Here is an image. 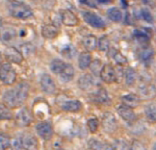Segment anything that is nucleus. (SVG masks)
Returning <instances> with one entry per match:
<instances>
[{"label": "nucleus", "mask_w": 156, "mask_h": 150, "mask_svg": "<svg viewBox=\"0 0 156 150\" xmlns=\"http://www.w3.org/2000/svg\"><path fill=\"white\" fill-rule=\"evenodd\" d=\"M29 94V84L21 81L14 88L7 90L2 95V103L9 109H16L25 102Z\"/></svg>", "instance_id": "f257e3e1"}, {"label": "nucleus", "mask_w": 156, "mask_h": 150, "mask_svg": "<svg viewBox=\"0 0 156 150\" xmlns=\"http://www.w3.org/2000/svg\"><path fill=\"white\" fill-rule=\"evenodd\" d=\"M9 12L14 18L16 19H29L32 17V9L24 2L15 1L9 4Z\"/></svg>", "instance_id": "f03ea898"}, {"label": "nucleus", "mask_w": 156, "mask_h": 150, "mask_svg": "<svg viewBox=\"0 0 156 150\" xmlns=\"http://www.w3.org/2000/svg\"><path fill=\"white\" fill-rule=\"evenodd\" d=\"M55 101H56L57 105L65 112H79L82 107V104L79 100L74 99V98H69L66 95H58V96L56 97Z\"/></svg>", "instance_id": "7ed1b4c3"}, {"label": "nucleus", "mask_w": 156, "mask_h": 150, "mask_svg": "<svg viewBox=\"0 0 156 150\" xmlns=\"http://www.w3.org/2000/svg\"><path fill=\"white\" fill-rule=\"evenodd\" d=\"M17 78V73L14 68L9 62H2L1 64V82L3 84L9 86L15 84Z\"/></svg>", "instance_id": "20e7f679"}, {"label": "nucleus", "mask_w": 156, "mask_h": 150, "mask_svg": "<svg viewBox=\"0 0 156 150\" xmlns=\"http://www.w3.org/2000/svg\"><path fill=\"white\" fill-rule=\"evenodd\" d=\"M101 126L103 130L107 134H114L118 129V122L112 112H106L103 114L101 120Z\"/></svg>", "instance_id": "39448f33"}, {"label": "nucleus", "mask_w": 156, "mask_h": 150, "mask_svg": "<svg viewBox=\"0 0 156 150\" xmlns=\"http://www.w3.org/2000/svg\"><path fill=\"white\" fill-rule=\"evenodd\" d=\"M34 116L27 107H22L15 116V122L19 127H26L31 124Z\"/></svg>", "instance_id": "423d86ee"}, {"label": "nucleus", "mask_w": 156, "mask_h": 150, "mask_svg": "<svg viewBox=\"0 0 156 150\" xmlns=\"http://www.w3.org/2000/svg\"><path fill=\"white\" fill-rule=\"evenodd\" d=\"M36 131L41 139L45 140H50L53 136V128H52V125L51 123L47 121H42V122H39L37 125H36Z\"/></svg>", "instance_id": "0eeeda50"}, {"label": "nucleus", "mask_w": 156, "mask_h": 150, "mask_svg": "<svg viewBox=\"0 0 156 150\" xmlns=\"http://www.w3.org/2000/svg\"><path fill=\"white\" fill-rule=\"evenodd\" d=\"M82 17H83L84 21L92 27H95V28H104L105 27V22L103 21V19L95 12H83Z\"/></svg>", "instance_id": "6e6552de"}, {"label": "nucleus", "mask_w": 156, "mask_h": 150, "mask_svg": "<svg viewBox=\"0 0 156 150\" xmlns=\"http://www.w3.org/2000/svg\"><path fill=\"white\" fill-rule=\"evenodd\" d=\"M40 86H41L42 91L44 92V93L48 94V95L54 94L55 91H56L55 82L49 74L45 73V74L42 75L41 79H40Z\"/></svg>", "instance_id": "1a4fd4ad"}, {"label": "nucleus", "mask_w": 156, "mask_h": 150, "mask_svg": "<svg viewBox=\"0 0 156 150\" xmlns=\"http://www.w3.org/2000/svg\"><path fill=\"white\" fill-rule=\"evenodd\" d=\"M93 102L97 104H101V105H108L110 103V98L108 96L107 91L102 87H99L94 93L90 96Z\"/></svg>", "instance_id": "9d476101"}, {"label": "nucleus", "mask_w": 156, "mask_h": 150, "mask_svg": "<svg viewBox=\"0 0 156 150\" xmlns=\"http://www.w3.org/2000/svg\"><path fill=\"white\" fill-rule=\"evenodd\" d=\"M100 77L104 82L106 84H112L118 80L117 76V70L114 68V66H112L110 64H105L103 66V69L100 74Z\"/></svg>", "instance_id": "9b49d317"}, {"label": "nucleus", "mask_w": 156, "mask_h": 150, "mask_svg": "<svg viewBox=\"0 0 156 150\" xmlns=\"http://www.w3.org/2000/svg\"><path fill=\"white\" fill-rule=\"evenodd\" d=\"M117 112L121 118L127 123H132L136 119V116H135V112H133V109L131 107L125 105V104H121V105L118 106Z\"/></svg>", "instance_id": "f8f14e48"}, {"label": "nucleus", "mask_w": 156, "mask_h": 150, "mask_svg": "<svg viewBox=\"0 0 156 150\" xmlns=\"http://www.w3.org/2000/svg\"><path fill=\"white\" fill-rule=\"evenodd\" d=\"M4 56L9 62H14V64H21L23 61V54L22 52L15 47H7L4 51Z\"/></svg>", "instance_id": "ddd939ff"}, {"label": "nucleus", "mask_w": 156, "mask_h": 150, "mask_svg": "<svg viewBox=\"0 0 156 150\" xmlns=\"http://www.w3.org/2000/svg\"><path fill=\"white\" fill-rule=\"evenodd\" d=\"M60 20H62V24L66 25V26L73 27V26H76L78 24L77 16L72 11H69V9H65V11L62 12V14H60Z\"/></svg>", "instance_id": "4468645a"}, {"label": "nucleus", "mask_w": 156, "mask_h": 150, "mask_svg": "<svg viewBox=\"0 0 156 150\" xmlns=\"http://www.w3.org/2000/svg\"><path fill=\"white\" fill-rule=\"evenodd\" d=\"M78 88L81 89L82 91H90L93 87L95 86L94 84V77L90 74H83L78 78L77 81Z\"/></svg>", "instance_id": "2eb2a0df"}, {"label": "nucleus", "mask_w": 156, "mask_h": 150, "mask_svg": "<svg viewBox=\"0 0 156 150\" xmlns=\"http://www.w3.org/2000/svg\"><path fill=\"white\" fill-rule=\"evenodd\" d=\"M17 31L12 27H4L1 30V43L4 45H9L16 40Z\"/></svg>", "instance_id": "dca6fc26"}, {"label": "nucleus", "mask_w": 156, "mask_h": 150, "mask_svg": "<svg viewBox=\"0 0 156 150\" xmlns=\"http://www.w3.org/2000/svg\"><path fill=\"white\" fill-rule=\"evenodd\" d=\"M22 143L24 150H37V140L31 134H24L22 136Z\"/></svg>", "instance_id": "f3484780"}, {"label": "nucleus", "mask_w": 156, "mask_h": 150, "mask_svg": "<svg viewBox=\"0 0 156 150\" xmlns=\"http://www.w3.org/2000/svg\"><path fill=\"white\" fill-rule=\"evenodd\" d=\"M58 32H59L58 27L54 24L49 23L42 26V34L46 39H54V38L57 37Z\"/></svg>", "instance_id": "a211bd4d"}, {"label": "nucleus", "mask_w": 156, "mask_h": 150, "mask_svg": "<svg viewBox=\"0 0 156 150\" xmlns=\"http://www.w3.org/2000/svg\"><path fill=\"white\" fill-rule=\"evenodd\" d=\"M92 62H93V57L90 52L84 51L79 54V57H78V66H79V68L81 70L90 68Z\"/></svg>", "instance_id": "6ab92c4d"}, {"label": "nucleus", "mask_w": 156, "mask_h": 150, "mask_svg": "<svg viewBox=\"0 0 156 150\" xmlns=\"http://www.w3.org/2000/svg\"><path fill=\"white\" fill-rule=\"evenodd\" d=\"M121 100H122L123 104L131 107V109L137 106L140 102V98L138 97V95L134 94V93H129L127 95H124V96H122Z\"/></svg>", "instance_id": "aec40b11"}, {"label": "nucleus", "mask_w": 156, "mask_h": 150, "mask_svg": "<svg viewBox=\"0 0 156 150\" xmlns=\"http://www.w3.org/2000/svg\"><path fill=\"white\" fill-rule=\"evenodd\" d=\"M82 45H83V47L87 49V52L94 51L98 47V40H97V38L95 36H93V34H87V36H84L83 39H82Z\"/></svg>", "instance_id": "412c9836"}, {"label": "nucleus", "mask_w": 156, "mask_h": 150, "mask_svg": "<svg viewBox=\"0 0 156 150\" xmlns=\"http://www.w3.org/2000/svg\"><path fill=\"white\" fill-rule=\"evenodd\" d=\"M74 74H75V71H74V68L71 64H66V67L62 70V72L59 74V78L60 80H62L64 82H69L73 80L74 78Z\"/></svg>", "instance_id": "4be33fe9"}, {"label": "nucleus", "mask_w": 156, "mask_h": 150, "mask_svg": "<svg viewBox=\"0 0 156 150\" xmlns=\"http://www.w3.org/2000/svg\"><path fill=\"white\" fill-rule=\"evenodd\" d=\"M108 56H109L110 59L112 57V59H115V62L119 65H125L127 62L126 56L123 55L119 50H117L115 48H114V47H110V49L108 50Z\"/></svg>", "instance_id": "5701e85b"}, {"label": "nucleus", "mask_w": 156, "mask_h": 150, "mask_svg": "<svg viewBox=\"0 0 156 150\" xmlns=\"http://www.w3.org/2000/svg\"><path fill=\"white\" fill-rule=\"evenodd\" d=\"M107 17L109 20H112V22L119 23L123 20V12L119 9V7H110L107 9Z\"/></svg>", "instance_id": "b1692460"}, {"label": "nucleus", "mask_w": 156, "mask_h": 150, "mask_svg": "<svg viewBox=\"0 0 156 150\" xmlns=\"http://www.w3.org/2000/svg\"><path fill=\"white\" fill-rule=\"evenodd\" d=\"M154 56V49L151 48L150 46H145L138 52V57L142 62H149L152 59V57Z\"/></svg>", "instance_id": "393cba45"}, {"label": "nucleus", "mask_w": 156, "mask_h": 150, "mask_svg": "<svg viewBox=\"0 0 156 150\" xmlns=\"http://www.w3.org/2000/svg\"><path fill=\"white\" fill-rule=\"evenodd\" d=\"M145 116L148 122L156 123V103H149L145 107Z\"/></svg>", "instance_id": "a878e982"}, {"label": "nucleus", "mask_w": 156, "mask_h": 150, "mask_svg": "<svg viewBox=\"0 0 156 150\" xmlns=\"http://www.w3.org/2000/svg\"><path fill=\"white\" fill-rule=\"evenodd\" d=\"M136 72L133 68H130L128 67L124 70V78H125V82H126L127 86H133L136 81Z\"/></svg>", "instance_id": "bb28decb"}, {"label": "nucleus", "mask_w": 156, "mask_h": 150, "mask_svg": "<svg viewBox=\"0 0 156 150\" xmlns=\"http://www.w3.org/2000/svg\"><path fill=\"white\" fill-rule=\"evenodd\" d=\"M65 67H66V62L58 59H52L51 62H50V70H51V72H53L54 74L59 75L62 72Z\"/></svg>", "instance_id": "cd10ccee"}, {"label": "nucleus", "mask_w": 156, "mask_h": 150, "mask_svg": "<svg viewBox=\"0 0 156 150\" xmlns=\"http://www.w3.org/2000/svg\"><path fill=\"white\" fill-rule=\"evenodd\" d=\"M103 66L104 65L102 64L101 61H99V59H95V61H93L92 65H90V71H92V73L95 75V76H100V74H101V71L103 69Z\"/></svg>", "instance_id": "c85d7f7f"}, {"label": "nucleus", "mask_w": 156, "mask_h": 150, "mask_svg": "<svg viewBox=\"0 0 156 150\" xmlns=\"http://www.w3.org/2000/svg\"><path fill=\"white\" fill-rule=\"evenodd\" d=\"M98 48L100 51H108L110 49V41L106 36H103L98 40Z\"/></svg>", "instance_id": "c756f323"}, {"label": "nucleus", "mask_w": 156, "mask_h": 150, "mask_svg": "<svg viewBox=\"0 0 156 150\" xmlns=\"http://www.w3.org/2000/svg\"><path fill=\"white\" fill-rule=\"evenodd\" d=\"M134 38L140 42H148L150 39V34L145 29H136L134 30Z\"/></svg>", "instance_id": "7c9ffc66"}, {"label": "nucleus", "mask_w": 156, "mask_h": 150, "mask_svg": "<svg viewBox=\"0 0 156 150\" xmlns=\"http://www.w3.org/2000/svg\"><path fill=\"white\" fill-rule=\"evenodd\" d=\"M12 146V140L9 137H7L5 134H0V149L6 150Z\"/></svg>", "instance_id": "2f4dec72"}, {"label": "nucleus", "mask_w": 156, "mask_h": 150, "mask_svg": "<svg viewBox=\"0 0 156 150\" xmlns=\"http://www.w3.org/2000/svg\"><path fill=\"white\" fill-rule=\"evenodd\" d=\"M114 148L115 150H132L131 145H128L126 141L121 140V139H118L115 141Z\"/></svg>", "instance_id": "473e14b6"}, {"label": "nucleus", "mask_w": 156, "mask_h": 150, "mask_svg": "<svg viewBox=\"0 0 156 150\" xmlns=\"http://www.w3.org/2000/svg\"><path fill=\"white\" fill-rule=\"evenodd\" d=\"M0 117L2 120H9L12 119V112L11 111V109H9L7 106L4 105L3 103L0 106Z\"/></svg>", "instance_id": "72a5a7b5"}, {"label": "nucleus", "mask_w": 156, "mask_h": 150, "mask_svg": "<svg viewBox=\"0 0 156 150\" xmlns=\"http://www.w3.org/2000/svg\"><path fill=\"white\" fill-rule=\"evenodd\" d=\"M89 148L90 150H102L103 148V145H104V142H101L97 139H90L89 140Z\"/></svg>", "instance_id": "f704fd0d"}, {"label": "nucleus", "mask_w": 156, "mask_h": 150, "mask_svg": "<svg viewBox=\"0 0 156 150\" xmlns=\"http://www.w3.org/2000/svg\"><path fill=\"white\" fill-rule=\"evenodd\" d=\"M99 126H100V123L97 118L92 117V118H90L87 120V128L90 129V131L92 132V134H95V132L98 130Z\"/></svg>", "instance_id": "c9c22d12"}, {"label": "nucleus", "mask_w": 156, "mask_h": 150, "mask_svg": "<svg viewBox=\"0 0 156 150\" xmlns=\"http://www.w3.org/2000/svg\"><path fill=\"white\" fill-rule=\"evenodd\" d=\"M12 150H24L22 143V136H18L12 140Z\"/></svg>", "instance_id": "e433bc0d"}, {"label": "nucleus", "mask_w": 156, "mask_h": 150, "mask_svg": "<svg viewBox=\"0 0 156 150\" xmlns=\"http://www.w3.org/2000/svg\"><path fill=\"white\" fill-rule=\"evenodd\" d=\"M140 16H142V18H144V20H146L147 22H152L153 21L152 14H151L149 9H144L140 11Z\"/></svg>", "instance_id": "4c0bfd02"}, {"label": "nucleus", "mask_w": 156, "mask_h": 150, "mask_svg": "<svg viewBox=\"0 0 156 150\" xmlns=\"http://www.w3.org/2000/svg\"><path fill=\"white\" fill-rule=\"evenodd\" d=\"M60 52H62V53L64 54V55H66L68 57H72L73 54L75 53V50L71 46V45H67V46H65V48L62 49Z\"/></svg>", "instance_id": "58836bf2"}, {"label": "nucleus", "mask_w": 156, "mask_h": 150, "mask_svg": "<svg viewBox=\"0 0 156 150\" xmlns=\"http://www.w3.org/2000/svg\"><path fill=\"white\" fill-rule=\"evenodd\" d=\"M131 148H132V150H147L144 145L140 143V142H138V141H133L132 142Z\"/></svg>", "instance_id": "ea45409f"}, {"label": "nucleus", "mask_w": 156, "mask_h": 150, "mask_svg": "<svg viewBox=\"0 0 156 150\" xmlns=\"http://www.w3.org/2000/svg\"><path fill=\"white\" fill-rule=\"evenodd\" d=\"M153 150H156V143L153 145Z\"/></svg>", "instance_id": "a19ab883"}]
</instances>
